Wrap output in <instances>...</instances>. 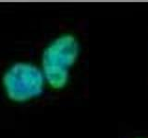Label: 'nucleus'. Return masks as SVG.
I'll use <instances>...</instances> for the list:
<instances>
[{"label": "nucleus", "instance_id": "nucleus-1", "mask_svg": "<svg viewBox=\"0 0 148 138\" xmlns=\"http://www.w3.org/2000/svg\"><path fill=\"white\" fill-rule=\"evenodd\" d=\"M82 52V41L72 31L60 33L47 43L42 53L41 69L51 89L62 90L69 85L71 72Z\"/></svg>", "mask_w": 148, "mask_h": 138}, {"label": "nucleus", "instance_id": "nucleus-2", "mask_svg": "<svg viewBox=\"0 0 148 138\" xmlns=\"http://www.w3.org/2000/svg\"><path fill=\"white\" fill-rule=\"evenodd\" d=\"M46 84L42 69L29 62L11 64L2 77L5 94L9 100L25 103L40 97Z\"/></svg>", "mask_w": 148, "mask_h": 138}]
</instances>
